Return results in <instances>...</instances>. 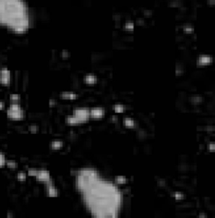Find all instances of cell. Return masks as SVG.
Segmentation results:
<instances>
[{"label": "cell", "mask_w": 215, "mask_h": 218, "mask_svg": "<svg viewBox=\"0 0 215 218\" xmlns=\"http://www.w3.org/2000/svg\"><path fill=\"white\" fill-rule=\"evenodd\" d=\"M31 21L25 0H0V26L15 34H24L30 28Z\"/></svg>", "instance_id": "cell-1"}, {"label": "cell", "mask_w": 215, "mask_h": 218, "mask_svg": "<svg viewBox=\"0 0 215 218\" xmlns=\"http://www.w3.org/2000/svg\"><path fill=\"white\" fill-rule=\"evenodd\" d=\"M7 116L9 119L19 121L25 117V111L19 103H12L7 111Z\"/></svg>", "instance_id": "cell-2"}, {"label": "cell", "mask_w": 215, "mask_h": 218, "mask_svg": "<svg viewBox=\"0 0 215 218\" xmlns=\"http://www.w3.org/2000/svg\"><path fill=\"white\" fill-rule=\"evenodd\" d=\"M73 115L78 118L81 123L88 121L89 117H90L88 108H76L73 111Z\"/></svg>", "instance_id": "cell-3"}, {"label": "cell", "mask_w": 215, "mask_h": 218, "mask_svg": "<svg viewBox=\"0 0 215 218\" xmlns=\"http://www.w3.org/2000/svg\"><path fill=\"white\" fill-rule=\"evenodd\" d=\"M11 81V73L8 68H2L0 70V83L3 85L9 84Z\"/></svg>", "instance_id": "cell-4"}, {"label": "cell", "mask_w": 215, "mask_h": 218, "mask_svg": "<svg viewBox=\"0 0 215 218\" xmlns=\"http://www.w3.org/2000/svg\"><path fill=\"white\" fill-rule=\"evenodd\" d=\"M36 178L38 181L43 182V183H47L48 181H50L51 179V174H50V172L45 169H41L38 170L36 174Z\"/></svg>", "instance_id": "cell-5"}, {"label": "cell", "mask_w": 215, "mask_h": 218, "mask_svg": "<svg viewBox=\"0 0 215 218\" xmlns=\"http://www.w3.org/2000/svg\"><path fill=\"white\" fill-rule=\"evenodd\" d=\"M45 186H46V194H47V196H50V197H56V196H58V190L54 186L52 179H51L47 183H45Z\"/></svg>", "instance_id": "cell-6"}, {"label": "cell", "mask_w": 215, "mask_h": 218, "mask_svg": "<svg viewBox=\"0 0 215 218\" xmlns=\"http://www.w3.org/2000/svg\"><path fill=\"white\" fill-rule=\"evenodd\" d=\"M105 111L103 108L97 107V108H92L91 110H89V115L90 117L94 118V119H99L103 116H104Z\"/></svg>", "instance_id": "cell-7"}, {"label": "cell", "mask_w": 215, "mask_h": 218, "mask_svg": "<svg viewBox=\"0 0 215 218\" xmlns=\"http://www.w3.org/2000/svg\"><path fill=\"white\" fill-rule=\"evenodd\" d=\"M212 57L209 55H201L199 56L198 59V64L199 66H204L207 64H209L212 62Z\"/></svg>", "instance_id": "cell-8"}, {"label": "cell", "mask_w": 215, "mask_h": 218, "mask_svg": "<svg viewBox=\"0 0 215 218\" xmlns=\"http://www.w3.org/2000/svg\"><path fill=\"white\" fill-rule=\"evenodd\" d=\"M84 82L86 83H88V84H94V83H96L97 81H98V78H97L96 75L94 74H87L84 76Z\"/></svg>", "instance_id": "cell-9"}, {"label": "cell", "mask_w": 215, "mask_h": 218, "mask_svg": "<svg viewBox=\"0 0 215 218\" xmlns=\"http://www.w3.org/2000/svg\"><path fill=\"white\" fill-rule=\"evenodd\" d=\"M61 98L64 99H75L77 97V94L74 92H70V91H65L61 93Z\"/></svg>", "instance_id": "cell-10"}, {"label": "cell", "mask_w": 215, "mask_h": 218, "mask_svg": "<svg viewBox=\"0 0 215 218\" xmlns=\"http://www.w3.org/2000/svg\"><path fill=\"white\" fill-rule=\"evenodd\" d=\"M66 122L68 125H77L81 123V121L78 120V118H77L76 116H74V115L66 116Z\"/></svg>", "instance_id": "cell-11"}, {"label": "cell", "mask_w": 215, "mask_h": 218, "mask_svg": "<svg viewBox=\"0 0 215 218\" xmlns=\"http://www.w3.org/2000/svg\"><path fill=\"white\" fill-rule=\"evenodd\" d=\"M50 147L53 150H57V149H60L63 147V142L62 140H55L51 142Z\"/></svg>", "instance_id": "cell-12"}, {"label": "cell", "mask_w": 215, "mask_h": 218, "mask_svg": "<svg viewBox=\"0 0 215 218\" xmlns=\"http://www.w3.org/2000/svg\"><path fill=\"white\" fill-rule=\"evenodd\" d=\"M123 123H124V125H125V126H127V127L133 128L135 126V120L130 118V117H125V118H124Z\"/></svg>", "instance_id": "cell-13"}, {"label": "cell", "mask_w": 215, "mask_h": 218, "mask_svg": "<svg viewBox=\"0 0 215 218\" xmlns=\"http://www.w3.org/2000/svg\"><path fill=\"white\" fill-rule=\"evenodd\" d=\"M113 110L116 113H122L125 111V106L121 104H116L113 105Z\"/></svg>", "instance_id": "cell-14"}, {"label": "cell", "mask_w": 215, "mask_h": 218, "mask_svg": "<svg viewBox=\"0 0 215 218\" xmlns=\"http://www.w3.org/2000/svg\"><path fill=\"white\" fill-rule=\"evenodd\" d=\"M115 182L119 184H124L127 182V178L125 176H116L115 177Z\"/></svg>", "instance_id": "cell-15"}, {"label": "cell", "mask_w": 215, "mask_h": 218, "mask_svg": "<svg viewBox=\"0 0 215 218\" xmlns=\"http://www.w3.org/2000/svg\"><path fill=\"white\" fill-rule=\"evenodd\" d=\"M203 98H202L201 96H198V95H195V96H193L191 97V99H190V100H191V102L193 103V104H199V103L203 102Z\"/></svg>", "instance_id": "cell-16"}, {"label": "cell", "mask_w": 215, "mask_h": 218, "mask_svg": "<svg viewBox=\"0 0 215 218\" xmlns=\"http://www.w3.org/2000/svg\"><path fill=\"white\" fill-rule=\"evenodd\" d=\"M172 196L176 199V200H177V201H180V200H183V199L185 198V195H184L183 193H181V192L173 193Z\"/></svg>", "instance_id": "cell-17"}, {"label": "cell", "mask_w": 215, "mask_h": 218, "mask_svg": "<svg viewBox=\"0 0 215 218\" xmlns=\"http://www.w3.org/2000/svg\"><path fill=\"white\" fill-rule=\"evenodd\" d=\"M6 164V159H5V156H4V154H3V153H1L0 152V168L2 167H3L4 165H5Z\"/></svg>", "instance_id": "cell-18"}, {"label": "cell", "mask_w": 215, "mask_h": 218, "mask_svg": "<svg viewBox=\"0 0 215 218\" xmlns=\"http://www.w3.org/2000/svg\"><path fill=\"white\" fill-rule=\"evenodd\" d=\"M10 99H11L12 103H19L20 102V97L19 94L14 93V94H12L11 96H10Z\"/></svg>", "instance_id": "cell-19"}, {"label": "cell", "mask_w": 215, "mask_h": 218, "mask_svg": "<svg viewBox=\"0 0 215 218\" xmlns=\"http://www.w3.org/2000/svg\"><path fill=\"white\" fill-rule=\"evenodd\" d=\"M37 172H38V170L35 169V168H30L28 171V174L30 176H36L37 174Z\"/></svg>", "instance_id": "cell-20"}, {"label": "cell", "mask_w": 215, "mask_h": 218, "mask_svg": "<svg viewBox=\"0 0 215 218\" xmlns=\"http://www.w3.org/2000/svg\"><path fill=\"white\" fill-rule=\"evenodd\" d=\"M18 178L20 180H25L26 179V173L24 172H20L18 173Z\"/></svg>", "instance_id": "cell-21"}, {"label": "cell", "mask_w": 215, "mask_h": 218, "mask_svg": "<svg viewBox=\"0 0 215 218\" xmlns=\"http://www.w3.org/2000/svg\"><path fill=\"white\" fill-rule=\"evenodd\" d=\"M7 165L11 168H14L17 167V164L14 161H8L7 162Z\"/></svg>", "instance_id": "cell-22"}, {"label": "cell", "mask_w": 215, "mask_h": 218, "mask_svg": "<svg viewBox=\"0 0 215 218\" xmlns=\"http://www.w3.org/2000/svg\"><path fill=\"white\" fill-rule=\"evenodd\" d=\"M208 150L211 151V152H213L215 150V144L213 142H209L208 145Z\"/></svg>", "instance_id": "cell-23"}, {"label": "cell", "mask_w": 215, "mask_h": 218, "mask_svg": "<svg viewBox=\"0 0 215 218\" xmlns=\"http://www.w3.org/2000/svg\"><path fill=\"white\" fill-rule=\"evenodd\" d=\"M30 130H32V131H36L38 130V127H37L36 126H30Z\"/></svg>", "instance_id": "cell-24"}, {"label": "cell", "mask_w": 215, "mask_h": 218, "mask_svg": "<svg viewBox=\"0 0 215 218\" xmlns=\"http://www.w3.org/2000/svg\"><path fill=\"white\" fill-rule=\"evenodd\" d=\"M3 106H4V104H3V102H0V110H1V109H3Z\"/></svg>", "instance_id": "cell-25"}, {"label": "cell", "mask_w": 215, "mask_h": 218, "mask_svg": "<svg viewBox=\"0 0 215 218\" xmlns=\"http://www.w3.org/2000/svg\"><path fill=\"white\" fill-rule=\"evenodd\" d=\"M199 217H202V216H204V217H207V216H205L204 214H200V215L198 216Z\"/></svg>", "instance_id": "cell-26"}]
</instances>
